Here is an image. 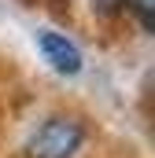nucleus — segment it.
Instances as JSON below:
<instances>
[{"instance_id": "20e7f679", "label": "nucleus", "mask_w": 155, "mask_h": 158, "mask_svg": "<svg viewBox=\"0 0 155 158\" xmlns=\"http://www.w3.org/2000/svg\"><path fill=\"white\" fill-rule=\"evenodd\" d=\"M118 4H122V0H96V4H92V7H100V11H115Z\"/></svg>"}, {"instance_id": "7ed1b4c3", "label": "nucleus", "mask_w": 155, "mask_h": 158, "mask_svg": "<svg viewBox=\"0 0 155 158\" xmlns=\"http://www.w3.org/2000/svg\"><path fill=\"white\" fill-rule=\"evenodd\" d=\"M133 7L140 11V22H144V26H152V0H133Z\"/></svg>"}, {"instance_id": "f257e3e1", "label": "nucleus", "mask_w": 155, "mask_h": 158, "mask_svg": "<svg viewBox=\"0 0 155 158\" xmlns=\"http://www.w3.org/2000/svg\"><path fill=\"white\" fill-rule=\"evenodd\" d=\"M85 143V125L70 114H52L30 132L26 158H74Z\"/></svg>"}, {"instance_id": "f03ea898", "label": "nucleus", "mask_w": 155, "mask_h": 158, "mask_svg": "<svg viewBox=\"0 0 155 158\" xmlns=\"http://www.w3.org/2000/svg\"><path fill=\"white\" fill-rule=\"evenodd\" d=\"M37 48L44 55V63L55 70V74H78L81 70V52L67 33H55V30H37Z\"/></svg>"}]
</instances>
